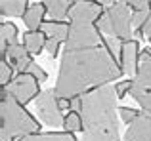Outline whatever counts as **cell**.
<instances>
[{"label":"cell","instance_id":"f1b7e54d","mask_svg":"<svg viewBox=\"0 0 151 141\" xmlns=\"http://www.w3.org/2000/svg\"><path fill=\"white\" fill-rule=\"evenodd\" d=\"M59 107H61V111H71L73 109V97H59Z\"/></svg>","mask_w":151,"mask_h":141},{"label":"cell","instance_id":"83f0119b","mask_svg":"<svg viewBox=\"0 0 151 141\" xmlns=\"http://www.w3.org/2000/svg\"><path fill=\"white\" fill-rule=\"evenodd\" d=\"M122 2H126L134 11L144 10V8H151V0H122Z\"/></svg>","mask_w":151,"mask_h":141},{"label":"cell","instance_id":"4316f807","mask_svg":"<svg viewBox=\"0 0 151 141\" xmlns=\"http://www.w3.org/2000/svg\"><path fill=\"white\" fill-rule=\"evenodd\" d=\"M136 36H142V38H147L151 42V11L147 15V21L144 23V27L142 29H136Z\"/></svg>","mask_w":151,"mask_h":141},{"label":"cell","instance_id":"7a4b0ae2","mask_svg":"<svg viewBox=\"0 0 151 141\" xmlns=\"http://www.w3.org/2000/svg\"><path fill=\"white\" fill-rule=\"evenodd\" d=\"M117 92L105 84L81 95V115L84 120L82 141H119Z\"/></svg>","mask_w":151,"mask_h":141},{"label":"cell","instance_id":"5b68a950","mask_svg":"<svg viewBox=\"0 0 151 141\" xmlns=\"http://www.w3.org/2000/svg\"><path fill=\"white\" fill-rule=\"evenodd\" d=\"M132 8L122 0H117L113 6L105 8L101 17L98 19V27L101 33L117 36L121 40L132 38Z\"/></svg>","mask_w":151,"mask_h":141},{"label":"cell","instance_id":"7402d4cb","mask_svg":"<svg viewBox=\"0 0 151 141\" xmlns=\"http://www.w3.org/2000/svg\"><path fill=\"white\" fill-rule=\"evenodd\" d=\"M61 44H63V42L58 40V38H48V40H46V48H44V50L50 53L52 59H55V56L59 53V48H61Z\"/></svg>","mask_w":151,"mask_h":141},{"label":"cell","instance_id":"d4e9b609","mask_svg":"<svg viewBox=\"0 0 151 141\" xmlns=\"http://www.w3.org/2000/svg\"><path fill=\"white\" fill-rule=\"evenodd\" d=\"M119 115H121V118L124 120L126 124H130L138 115H140V113H138L136 109H130V107H121V109H119Z\"/></svg>","mask_w":151,"mask_h":141},{"label":"cell","instance_id":"3957f363","mask_svg":"<svg viewBox=\"0 0 151 141\" xmlns=\"http://www.w3.org/2000/svg\"><path fill=\"white\" fill-rule=\"evenodd\" d=\"M103 11L105 8L98 0H75L69 11L71 31L65 42L67 50H82L100 44L103 36L98 27V19L101 17Z\"/></svg>","mask_w":151,"mask_h":141},{"label":"cell","instance_id":"44dd1931","mask_svg":"<svg viewBox=\"0 0 151 141\" xmlns=\"http://www.w3.org/2000/svg\"><path fill=\"white\" fill-rule=\"evenodd\" d=\"M149 11H151V8H144V10L132 11V27L134 29H142V27H144V23L147 21Z\"/></svg>","mask_w":151,"mask_h":141},{"label":"cell","instance_id":"5bb4252c","mask_svg":"<svg viewBox=\"0 0 151 141\" xmlns=\"http://www.w3.org/2000/svg\"><path fill=\"white\" fill-rule=\"evenodd\" d=\"M46 8H48V14L52 19H61L65 21L69 17L71 6L75 4V0H40Z\"/></svg>","mask_w":151,"mask_h":141},{"label":"cell","instance_id":"603a6c76","mask_svg":"<svg viewBox=\"0 0 151 141\" xmlns=\"http://www.w3.org/2000/svg\"><path fill=\"white\" fill-rule=\"evenodd\" d=\"M33 63H35V59H33V56L29 53V56H25L23 59H19L17 63L14 65L15 73H29V69H31V65H33Z\"/></svg>","mask_w":151,"mask_h":141},{"label":"cell","instance_id":"6da1fadb","mask_svg":"<svg viewBox=\"0 0 151 141\" xmlns=\"http://www.w3.org/2000/svg\"><path fill=\"white\" fill-rule=\"evenodd\" d=\"M124 74L121 57L113 53L105 38L98 46L82 50H63L55 92L59 97H78L82 93L115 82Z\"/></svg>","mask_w":151,"mask_h":141},{"label":"cell","instance_id":"d6986e66","mask_svg":"<svg viewBox=\"0 0 151 141\" xmlns=\"http://www.w3.org/2000/svg\"><path fill=\"white\" fill-rule=\"evenodd\" d=\"M25 56H29V52H27L25 44H19V42H15V44H10L6 50V53H2L0 57H4V59H8L12 65H15L19 59H23Z\"/></svg>","mask_w":151,"mask_h":141},{"label":"cell","instance_id":"f546056e","mask_svg":"<svg viewBox=\"0 0 151 141\" xmlns=\"http://www.w3.org/2000/svg\"><path fill=\"white\" fill-rule=\"evenodd\" d=\"M98 2H100L103 8H109V6H113V4L117 2V0H98Z\"/></svg>","mask_w":151,"mask_h":141},{"label":"cell","instance_id":"277c9868","mask_svg":"<svg viewBox=\"0 0 151 141\" xmlns=\"http://www.w3.org/2000/svg\"><path fill=\"white\" fill-rule=\"evenodd\" d=\"M40 132L38 120L19 103L8 88H2L0 97V141H15L25 135Z\"/></svg>","mask_w":151,"mask_h":141},{"label":"cell","instance_id":"ac0fdd59","mask_svg":"<svg viewBox=\"0 0 151 141\" xmlns=\"http://www.w3.org/2000/svg\"><path fill=\"white\" fill-rule=\"evenodd\" d=\"M63 130L67 132H82L84 130V120H82V115L78 111H71L65 115V120H63Z\"/></svg>","mask_w":151,"mask_h":141},{"label":"cell","instance_id":"484cf974","mask_svg":"<svg viewBox=\"0 0 151 141\" xmlns=\"http://www.w3.org/2000/svg\"><path fill=\"white\" fill-rule=\"evenodd\" d=\"M29 73L33 74V76H37V78H38V82H46V80H48V73H46V70L42 69L38 63H33V65H31Z\"/></svg>","mask_w":151,"mask_h":141},{"label":"cell","instance_id":"52a82bcc","mask_svg":"<svg viewBox=\"0 0 151 141\" xmlns=\"http://www.w3.org/2000/svg\"><path fill=\"white\" fill-rule=\"evenodd\" d=\"M37 113L40 116V120L44 124H48V126L52 128L63 126L65 115H63L61 107H59V95L55 92V88L46 90L37 97Z\"/></svg>","mask_w":151,"mask_h":141},{"label":"cell","instance_id":"ba28073f","mask_svg":"<svg viewBox=\"0 0 151 141\" xmlns=\"http://www.w3.org/2000/svg\"><path fill=\"white\" fill-rule=\"evenodd\" d=\"M4 88H8V92L23 105L31 103L40 95V82L31 73H17V76H14L10 86H4Z\"/></svg>","mask_w":151,"mask_h":141},{"label":"cell","instance_id":"30bf717a","mask_svg":"<svg viewBox=\"0 0 151 141\" xmlns=\"http://www.w3.org/2000/svg\"><path fill=\"white\" fill-rule=\"evenodd\" d=\"M140 44L138 40H122V48H121V63L124 69V74L128 76H136L138 67H140Z\"/></svg>","mask_w":151,"mask_h":141},{"label":"cell","instance_id":"7c38bea8","mask_svg":"<svg viewBox=\"0 0 151 141\" xmlns=\"http://www.w3.org/2000/svg\"><path fill=\"white\" fill-rule=\"evenodd\" d=\"M40 31H44L48 38H58L63 44L69 38V31H71V23L61 21V19H52V21H44L40 27Z\"/></svg>","mask_w":151,"mask_h":141},{"label":"cell","instance_id":"cb8c5ba5","mask_svg":"<svg viewBox=\"0 0 151 141\" xmlns=\"http://www.w3.org/2000/svg\"><path fill=\"white\" fill-rule=\"evenodd\" d=\"M130 88H132V80H122L115 84V92H117V97L122 99L126 93H130Z\"/></svg>","mask_w":151,"mask_h":141},{"label":"cell","instance_id":"8992f818","mask_svg":"<svg viewBox=\"0 0 151 141\" xmlns=\"http://www.w3.org/2000/svg\"><path fill=\"white\" fill-rule=\"evenodd\" d=\"M130 95L142 107V111L151 113V50L140 53V67L132 78Z\"/></svg>","mask_w":151,"mask_h":141},{"label":"cell","instance_id":"2e32d148","mask_svg":"<svg viewBox=\"0 0 151 141\" xmlns=\"http://www.w3.org/2000/svg\"><path fill=\"white\" fill-rule=\"evenodd\" d=\"M15 141H77L73 132H48V134H40V132H37V134H31V135H25V137H19Z\"/></svg>","mask_w":151,"mask_h":141},{"label":"cell","instance_id":"9a60e30c","mask_svg":"<svg viewBox=\"0 0 151 141\" xmlns=\"http://www.w3.org/2000/svg\"><path fill=\"white\" fill-rule=\"evenodd\" d=\"M29 6V0H0V14L2 17H23Z\"/></svg>","mask_w":151,"mask_h":141},{"label":"cell","instance_id":"ffe728a7","mask_svg":"<svg viewBox=\"0 0 151 141\" xmlns=\"http://www.w3.org/2000/svg\"><path fill=\"white\" fill-rule=\"evenodd\" d=\"M14 70H15V67L10 61L0 57V84H2V88L4 86H10V82L14 80Z\"/></svg>","mask_w":151,"mask_h":141},{"label":"cell","instance_id":"8fae6325","mask_svg":"<svg viewBox=\"0 0 151 141\" xmlns=\"http://www.w3.org/2000/svg\"><path fill=\"white\" fill-rule=\"evenodd\" d=\"M48 14V8L44 6L42 2H35L29 6V10L25 11L23 15V23L29 31H38L44 23V15Z\"/></svg>","mask_w":151,"mask_h":141},{"label":"cell","instance_id":"9c48e42d","mask_svg":"<svg viewBox=\"0 0 151 141\" xmlns=\"http://www.w3.org/2000/svg\"><path fill=\"white\" fill-rule=\"evenodd\" d=\"M124 141H151V113H140L128 124Z\"/></svg>","mask_w":151,"mask_h":141},{"label":"cell","instance_id":"4fadbf2b","mask_svg":"<svg viewBox=\"0 0 151 141\" xmlns=\"http://www.w3.org/2000/svg\"><path fill=\"white\" fill-rule=\"evenodd\" d=\"M46 40H48V36H46L44 31H27L25 34H23V44H25L27 52L31 53V56H38V53L42 52V50L46 48Z\"/></svg>","mask_w":151,"mask_h":141},{"label":"cell","instance_id":"e0dca14e","mask_svg":"<svg viewBox=\"0 0 151 141\" xmlns=\"http://www.w3.org/2000/svg\"><path fill=\"white\" fill-rule=\"evenodd\" d=\"M17 42V27L10 21H2L0 25V56L6 53L8 46Z\"/></svg>","mask_w":151,"mask_h":141}]
</instances>
